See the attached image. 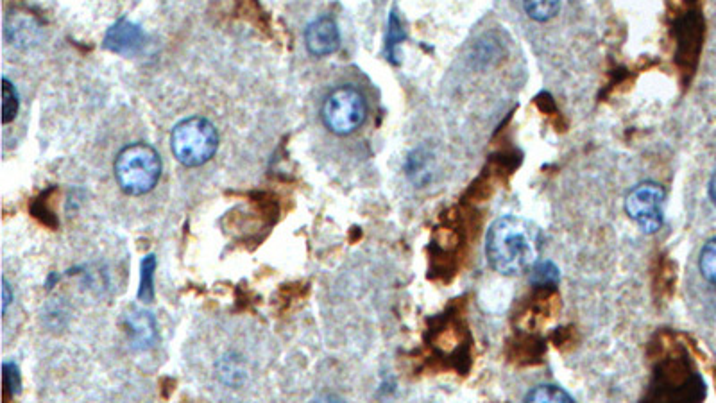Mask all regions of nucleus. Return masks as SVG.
Here are the masks:
<instances>
[{
  "label": "nucleus",
  "instance_id": "nucleus-13",
  "mask_svg": "<svg viewBox=\"0 0 716 403\" xmlns=\"http://www.w3.org/2000/svg\"><path fill=\"white\" fill-rule=\"evenodd\" d=\"M527 402H573V398L561 387L539 386L530 391Z\"/></svg>",
  "mask_w": 716,
  "mask_h": 403
},
{
  "label": "nucleus",
  "instance_id": "nucleus-14",
  "mask_svg": "<svg viewBox=\"0 0 716 403\" xmlns=\"http://www.w3.org/2000/svg\"><path fill=\"white\" fill-rule=\"evenodd\" d=\"M699 267L702 276L716 285V237L700 251Z\"/></svg>",
  "mask_w": 716,
  "mask_h": 403
},
{
  "label": "nucleus",
  "instance_id": "nucleus-9",
  "mask_svg": "<svg viewBox=\"0 0 716 403\" xmlns=\"http://www.w3.org/2000/svg\"><path fill=\"white\" fill-rule=\"evenodd\" d=\"M215 371H217V377H219L222 384L230 387L242 386L246 382V377H248L244 362L235 353L224 355L222 359H219V362L215 364Z\"/></svg>",
  "mask_w": 716,
  "mask_h": 403
},
{
  "label": "nucleus",
  "instance_id": "nucleus-5",
  "mask_svg": "<svg viewBox=\"0 0 716 403\" xmlns=\"http://www.w3.org/2000/svg\"><path fill=\"white\" fill-rule=\"evenodd\" d=\"M665 190L661 185L647 181L629 192L625 199V212L636 221L645 233H656L665 223L663 217Z\"/></svg>",
  "mask_w": 716,
  "mask_h": 403
},
{
  "label": "nucleus",
  "instance_id": "nucleus-8",
  "mask_svg": "<svg viewBox=\"0 0 716 403\" xmlns=\"http://www.w3.org/2000/svg\"><path fill=\"white\" fill-rule=\"evenodd\" d=\"M126 328H128L131 346L138 352H145L153 348L158 337V326L153 314L144 309H131L126 314Z\"/></svg>",
  "mask_w": 716,
  "mask_h": 403
},
{
  "label": "nucleus",
  "instance_id": "nucleus-7",
  "mask_svg": "<svg viewBox=\"0 0 716 403\" xmlns=\"http://www.w3.org/2000/svg\"><path fill=\"white\" fill-rule=\"evenodd\" d=\"M144 42L145 36L142 33V29L137 24L122 18L108 31L106 40H104V47L108 51L117 52L122 56H133L144 47Z\"/></svg>",
  "mask_w": 716,
  "mask_h": 403
},
{
  "label": "nucleus",
  "instance_id": "nucleus-18",
  "mask_svg": "<svg viewBox=\"0 0 716 403\" xmlns=\"http://www.w3.org/2000/svg\"><path fill=\"white\" fill-rule=\"evenodd\" d=\"M13 301V294H11V289H9V283L6 278L2 280V314H6L8 312L9 303Z\"/></svg>",
  "mask_w": 716,
  "mask_h": 403
},
{
  "label": "nucleus",
  "instance_id": "nucleus-6",
  "mask_svg": "<svg viewBox=\"0 0 716 403\" xmlns=\"http://www.w3.org/2000/svg\"><path fill=\"white\" fill-rule=\"evenodd\" d=\"M305 43L312 56L324 58L333 52L339 51L341 47V33L339 26L335 24L332 17H319L310 22L305 31Z\"/></svg>",
  "mask_w": 716,
  "mask_h": 403
},
{
  "label": "nucleus",
  "instance_id": "nucleus-4",
  "mask_svg": "<svg viewBox=\"0 0 716 403\" xmlns=\"http://www.w3.org/2000/svg\"><path fill=\"white\" fill-rule=\"evenodd\" d=\"M321 117L324 126L328 131H332L333 135L348 137L366 122V99L355 86H339L326 95Z\"/></svg>",
  "mask_w": 716,
  "mask_h": 403
},
{
  "label": "nucleus",
  "instance_id": "nucleus-1",
  "mask_svg": "<svg viewBox=\"0 0 716 403\" xmlns=\"http://www.w3.org/2000/svg\"><path fill=\"white\" fill-rule=\"evenodd\" d=\"M486 253L489 264L500 275H520L536 262L539 232L525 219L503 215L487 232Z\"/></svg>",
  "mask_w": 716,
  "mask_h": 403
},
{
  "label": "nucleus",
  "instance_id": "nucleus-3",
  "mask_svg": "<svg viewBox=\"0 0 716 403\" xmlns=\"http://www.w3.org/2000/svg\"><path fill=\"white\" fill-rule=\"evenodd\" d=\"M217 147L219 133L205 117H188L172 129V155L185 167H201L210 162Z\"/></svg>",
  "mask_w": 716,
  "mask_h": 403
},
{
  "label": "nucleus",
  "instance_id": "nucleus-15",
  "mask_svg": "<svg viewBox=\"0 0 716 403\" xmlns=\"http://www.w3.org/2000/svg\"><path fill=\"white\" fill-rule=\"evenodd\" d=\"M2 384H4V398H15L20 393V371L15 362H4L2 364Z\"/></svg>",
  "mask_w": 716,
  "mask_h": 403
},
{
  "label": "nucleus",
  "instance_id": "nucleus-11",
  "mask_svg": "<svg viewBox=\"0 0 716 403\" xmlns=\"http://www.w3.org/2000/svg\"><path fill=\"white\" fill-rule=\"evenodd\" d=\"M525 11L536 22H548L559 13L561 0H523Z\"/></svg>",
  "mask_w": 716,
  "mask_h": 403
},
{
  "label": "nucleus",
  "instance_id": "nucleus-16",
  "mask_svg": "<svg viewBox=\"0 0 716 403\" xmlns=\"http://www.w3.org/2000/svg\"><path fill=\"white\" fill-rule=\"evenodd\" d=\"M403 38H405V35H403V31H401L400 20H398V17L393 13L391 20H389V43H387L391 60H394V47H396Z\"/></svg>",
  "mask_w": 716,
  "mask_h": 403
},
{
  "label": "nucleus",
  "instance_id": "nucleus-17",
  "mask_svg": "<svg viewBox=\"0 0 716 403\" xmlns=\"http://www.w3.org/2000/svg\"><path fill=\"white\" fill-rule=\"evenodd\" d=\"M532 273H534L532 280H536V282L539 278H543V283L555 282V280H557V269H555L550 262L537 264Z\"/></svg>",
  "mask_w": 716,
  "mask_h": 403
},
{
  "label": "nucleus",
  "instance_id": "nucleus-10",
  "mask_svg": "<svg viewBox=\"0 0 716 403\" xmlns=\"http://www.w3.org/2000/svg\"><path fill=\"white\" fill-rule=\"evenodd\" d=\"M154 271H156V257L147 255L140 266V289L138 300L151 303L154 300Z\"/></svg>",
  "mask_w": 716,
  "mask_h": 403
},
{
  "label": "nucleus",
  "instance_id": "nucleus-2",
  "mask_svg": "<svg viewBox=\"0 0 716 403\" xmlns=\"http://www.w3.org/2000/svg\"><path fill=\"white\" fill-rule=\"evenodd\" d=\"M113 169L120 189L129 196H144L158 185L162 158L153 146L137 142L120 151Z\"/></svg>",
  "mask_w": 716,
  "mask_h": 403
},
{
  "label": "nucleus",
  "instance_id": "nucleus-19",
  "mask_svg": "<svg viewBox=\"0 0 716 403\" xmlns=\"http://www.w3.org/2000/svg\"><path fill=\"white\" fill-rule=\"evenodd\" d=\"M709 199L713 201V205L716 206V172L711 176L708 185Z\"/></svg>",
  "mask_w": 716,
  "mask_h": 403
},
{
  "label": "nucleus",
  "instance_id": "nucleus-12",
  "mask_svg": "<svg viewBox=\"0 0 716 403\" xmlns=\"http://www.w3.org/2000/svg\"><path fill=\"white\" fill-rule=\"evenodd\" d=\"M20 97L17 88L8 78L2 79V122L9 124L17 117Z\"/></svg>",
  "mask_w": 716,
  "mask_h": 403
}]
</instances>
